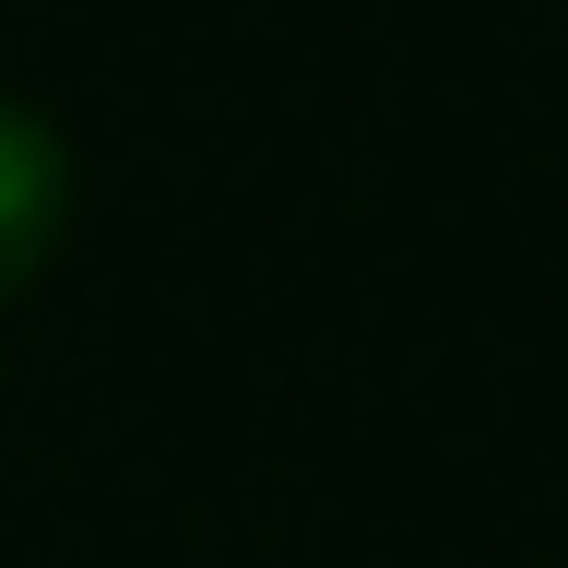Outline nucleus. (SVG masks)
Returning <instances> with one entry per match:
<instances>
[{
	"label": "nucleus",
	"instance_id": "obj_1",
	"mask_svg": "<svg viewBox=\"0 0 568 568\" xmlns=\"http://www.w3.org/2000/svg\"><path fill=\"white\" fill-rule=\"evenodd\" d=\"M60 225H71V142L24 95H0V308L48 273Z\"/></svg>",
	"mask_w": 568,
	"mask_h": 568
}]
</instances>
